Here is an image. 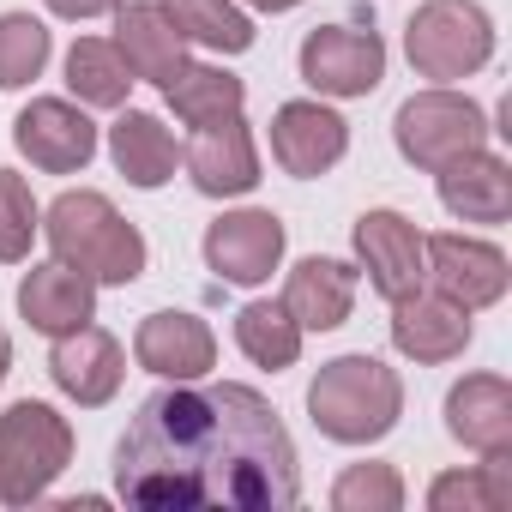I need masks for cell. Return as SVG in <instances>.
<instances>
[{
    "label": "cell",
    "instance_id": "1",
    "mask_svg": "<svg viewBox=\"0 0 512 512\" xmlns=\"http://www.w3.org/2000/svg\"><path fill=\"white\" fill-rule=\"evenodd\" d=\"M115 494L127 506H296V440L253 386H175L139 404L115 446Z\"/></svg>",
    "mask_w": 512,
    "mask_h": 512
},
{
    "label": "cell",
    "instance_id": "2",
    "mask_svg": "<svg viewBox=\"0 0 512 512\" xmlns=\"http://www.w3.org/2000/svg\"><path fill=\"white\" fill-rule=\"evenodd\" d=\"M308 416L338 446H374L404 416V380L380 356H338L308 386Z\"/></svg>",
    "mask_w": 512,
    "mask_h": 512
},
{
    "label": "cell",
    "instance_id": "3",
    "mask_svg": "<svg viewBox=\"0 0 512 512\" xmlns=\"http://www.w3.org/2000/svg\"><path fill=\"white\" fill-rule=\"evenodd\" d=\"M43 235L55 247V260L79 266L91 284H133L145 272V235L109 205V193L97 187H79V193H61L49 211H43Z\"/></svg>",
    "mask_w": 512,
    "mask_h": 512
},
{
    "label": "cell",
    "instance_id": "4",
    "mask_svg": "<svg viewBox=\"0 0 512 512\" xmlns=\"http://www.w3.org/2000/svg\"><path fill=\"white\" fill-rule=\"evenodd\" d=\"M73 464V422L55 404H13L0 416V500L31 506L49 494V482Z\"/></svg>",
    "mask_w": 512,
    "mask_h": 512
},
{
    "label": "cell",
    "instance_id": "5",
    "mask_svg": "<svg viewBox=\"0 0 512 512\" xmlns=\"http://www.w3.org/2000/svg\"><path fill=\"white\" fill-rule=\"evenodd\" d=\"M404 55L434 85L470 79L494 55V19L476 7V0H428V7H416V19L404 25Z\"/></svg>",
    "mask_w": 512,
    "mask_h": 512
},
{
    "label": "cell",
    "instance_id": "6",
    "mask_svg": "<svg viewBox=\"0 0 512 512\" xmlns=\"http://www.w3.org/2000/svg\"><path fill=\"white\" fill-rule=\"evenodd\" d=\"M392 139H398L404 163H416V169L434 175V169H446V163H458V157H470V151L488 145V115H482L470 97L434 85V91H416V97L398 109Z\"/></svg>",
    "mask_w": 512,
    "mask_h": 512
},
{
    "label": "cell",
    "instance_id": "7",
    "mask_svg": "<svg viewBox=\"0 0 512 512\" xmlns=\"http://www.w3.org/2000/svg\"><path fill=\"white\" fill-rule=\"evenodd\" d=\"M302 79L320 97H368L386 79V43L368 25H320L302 43Z\"/></svg>",
    "mask_w": 512,
    "mask_h": 512
},
{
    "label": "cell",
    "instance_id": "8",
    "mask_svg": "<svg viewBox=\"0 0 512 512\" xmlns=\"http://www.w3.org/2000/svg\"><path fill=\"white\" fill-rule=\"evenodd\" d=\"M422 260H428V284L458 302V308H494L512 284V266L494 241L476 235H422Z\"/></svg>",
    "mask_w": 512,
    "mask_h": 512
},
{
    "label": "cell",
    "instance_id": "9",
    "mask_svg": "<svg viewBox=\"0 0 512 512\" xmlns=\"http://www.w3.org/2000/svg\"><path fill=\"white\" fill-rule=\"evenodd\" d=\"M284 260V217L278 211H223L205 229V266L223 284H266Z\"/></svg>",
    "mask_w": 512,
    "mask_h": 512
},
{
    "label": "cell",
    "instance_id": "10",
    "mask_svg": "<svg viewBox=\"0 0 512 512\" xmlns=\"http://www.w3.org/2000/svg\"><path fill=\"white\" fill-rule=\"evenodd\" d=\"M356 260L368 272V284L398 302L410 290L428 284V260H422V229L404 211H362L356 217Z\"/></svg>",
    "mask_w": 512,
    "mask_h": 512
},
{
    "label": "cell",
    "instance_id": "11",
    "mask_svg": "<svg viewBox=\"0 0 512 512\" xmlns=\"http://www.w3.org/2000/svg\"><path fill=\"white\" fill-rule=\"evenodd\" d=\"M13 145L31 157V169L43 175H73L97 157V127L85 109H73L67 97H37L31 109H19L13 121Z\"/></svg>",
    "mask_w": 512,
    "mask_h": 512
},
{
    "label": "cell",
    "instance_id": "12",
    "mask_svg": "<svg viewBox=\"0 0 512 512\" xmlns=\"http://www.w3.org/2000/svg\"><path fill=\"white\" fill-rule=\"evenodd\" d=\"M181 163H187V175H193V187L205 199H235V193L260 187V151H253V133H247L241 115H223V121L193 127Z\"/></svg>",
    "mask_w": 512,
    "mask_h": 512
},
{
    "label": "cell",
    "instance_id": "13",
    "mask_svg": "<svg viewBox=\"0 0 512 512\" xmlns=\"http://www.w3.org/2000/svg\"><path fill=\"white\" fill-rule=\"evenodd\" d=\"M133 356L157 380H205L217 368V338L199 314H145L133 332Z\"/></svg>",
    "mask_w": 512,
    "mask_h": 512
},
{
    "label": "cell",
    "instance_id": "14",
    "mask_svg": "<svg viewBox=\"0 0 512 512\" xmlns=\"http://www.w3.org/2000/svg\"><path fill=\"white\" fill-rule=\"evenodd\" d=\"M49 374H55V386H61L73 404L97 410V404H109V398L121 392L127 356H121V344H115L103 326H79V332H61V338H55Z\"/></svg>",
    "mask_w": 512,
    "mask_h": 512
},
{
    "label": "cell",
    "instance_id": "15",
    "mask_svg": "<svg viewBox=\"0 0 512 512\" xmlns=\"http://www.w3.org/2000/svg\"><path fill=\"white\" fill-rule=\"evenodd\" d=\"M392 344L410 362H452L470 350V308L446 302L440 290H410L392 302Z\"/></svg>",
    "mask_w": 512,
    "mask_h": 512
},
{
    "label": "cell",
    "instance_id": "16",
    "mask_svg": "<svg viewBox=\"0 0 512 512\" xmlns=\"http://www.w3.org/2000/svg\"><path fill=\"white\" fill-rule=\"evenodd\" d=\"M344 151H350V127H344V115H332L326 103H284V109L272 115V157H278L290 175L314 181V175L338 169Z\"/></svg>",
    "mask_w": 512,
    "mask_h": 512
},
{
    "label": "cell",
    "instance_id": "17",
    "mask_svg": "<svg viewBox=\"0 0 512 512\" xmlns=\"http://www.w3.org/2000/svg\"><path fill=\"white\" fill-rule=\"evenodd\" d=\"M446 428L482 458H512V386L500 374H464L446 392Z\"/></svg>",
    "mask_w": 512,
    "mask_h": 512
},
{
    "label": "cell",
    "instance_id": "18",
    "mask_svg": "<svg viewBox=\"0 0 512 512\" xmlns=\"http://www.w3.org/2000/svg\"><path fill=\"white\" fill-rule=\"evenodd\" d=\"M115 49L127 55L133 79L145 85H169L181 67H187V37L175 25V13L163 0H133V7H115Z\"/></svg>",
    "mask_w": 512,
    "mask_h": 512
},
{
    "label": "cell",
    "instance_id": "19",
    "mask_svg": "<svg viewBox=\"0 0 512 512\" xmlns=\"http://www.w3.org/2000/svg\"><path fill=\"white\" fill-rule=\"evenodd\" d=\"M19 314H25L37 332H49V338L79 332V326H91V314H97V284H91L79 266H67V260L31 266L25 284H19Z\"/></svg>",
    "mask_w": 512,
    "mask_h": 512
},
{
    "label": "cell",
    "instance_id": "20",
    "mask_svg": "<svg viewBox=\"0 0 512 512\" xmlns=\"http://www.w3.org/2000/svg\"><path fill=\"white\" fill-rule=\"evenodd\" d=\"M434 175H440V205L452 217H464V223H506L512 217V169L488 145L434 169Z\"/></svg>",
    "mask_w": 512,
    "mask_h": 512
},
{
    "label": "cell",
    "instance_id": "21",
    "mask_svg": "<svg viewBox=\"0 0 512 512\" xmlns=\"http://www.w3.org/2000/svg\"><path fill=\"white\" fill-rule=\"evenodd\" d=\"M356 308V272L344 260H302L284 284V314L302 326V332H338Z\"/></svg>",
    "mask_w": 512,
    "mask_h": 512
},
{
    "label": "cell",
    "instance_id": "22",
    "mask_svg": "<svg viewBox=\"0 0 512 512\" xmlns=\"http://www.w3.org/2000/svg\"><path fill=\"white\" fill-rule=\"evenodd\" d=\"M109 157H115V169L133 181V187H163L169 175H175V163H181V151H175V133L157 121V115H145V109H127L115 127H109Z\"/></svg>",
    "mask_w": 512,
    "mask_h": 512
},
{
    "label": "cell",
    "instance_id": "23",
    "mask_svg": "<svg viewBox=\"0 0 512 512\" xmlns=\"http://www.w3.org/2000/svg\"><path fill=\"white\" fill-rule=\"evenodd\" d=\"M67 85H73V97L91 103V109H121L139 79H133V67H127V55H121L115 43L79 37V43L67 49Z\"/></svg>",
    "mask_w": 512,
    "mask_h": 512
},
{
    "label": "cell",
    "instance_id": "24",
    "mask_svg": "<svg viewBox=\"0 0 512 512\" xmlns=\"http://www.w3.org/2000/svg\"><path fill=\"white\" fill-rule=\"evenodd\" d=\"M163 97H169V109H175L187 127H205V121L241 115L247 85H241L235 73H223V67H193V61H187V67L163 85Z\"/></svg>",
    "mask_w": 512,
    "mask_h": 512
},
{
    "label": "cell",
    "instance_id": "25",
    "mask_svg": "<svg viewBox=\"0 0 512 512\" xmlns=\"http://www.w3.org/2000/svg\"><path fill=\"white\" fill-rule=\"evenodd\" d=\"M235 344H241V356H247L253 368L284 374V368H296V356H302V326L284 314V302H247V308L235 314Z\"/></svg>",
    "mask_w": 512,
    "mask_h": 512
},
{
    "label": "cell",
    "instance_id": "26",
    "mask_svg": "<svg viewBox=\"0 0 512 512\" xmlns=\"http://www.w3.org/2000/svg\"><path fill=\"white\" fill-rule=\"evenodd\" d=\"M163 7L175 13V25H181L187 43H205L217 55L253 49V19L235 7V0H163Z\"/></svg>",
    "mask_w": 512,
    "mask_h": 512
},
{
    "label": "cell",
    "instance_id": "27",
    "mask_svg": "<svg viewBox=\"0 0 512 512\" xmlns=\"http://www.w3.org/2000/svg\"><path fill=\"white\" fill-rule=\"evenodd\" d=\"M506 500H512L506 458H488L482 470H452V476H434V488H428V506H434V512H500Z\"/></svg>",
    "mask_w": 512,
    "mask_h": 512
},
{
    "label": "cell",
    "instance_id": "28",
    "mask_svg": "<svg viewBox=\"0 0 512 512\" xmlns=\"http://www.w3.org/2000/svg\"><path fill=\"white\" fill-rule=\"evenodd\" d=\"M49 67V25L31 13H0V91H19Z\"/></svg>",
    "mask_w": 512,
    "mask_h": 512
},
{
    "label": "cell",
    "instance_id": "29",
    "mask_svg": "<svg viewBox=\"0 0 512 512\" xmlns=\"http://www.w3.org/2000/svg\"><path fill=\"white\" fill-rule=\"evenodd\" d=\"M37 229H43V211L25 187V175L0 169V266H19L37 241Z\"/></svg>",
    "mask_w": 512,
    "mask_h": 512
},
{
    "label": "cell",
    "instance_id": "30",
    "mask_svg": "<svg viewBox=\"0 0 512 512\" xmlns=\"http://www.w3.org/2000/svg\"><path fill=\"white\" fill-rule=\"evenodd\" d=\"M332 506L338 512H398L404 506V482L392 464H350L332 482Z\"/></svg>",
    "mask_w": 512,
    "mask_h": 512
},
{
    "label": "cell",
    "instance_id": "31",
    "mask_svg": "<svg viewBox=\"0 0 512 512\" xmlns=\"http://www.w3.org/2000/svg\"><path fill=\"white\" fill-rule=\"evenodd\" d=\"M121 0H49V13H61V19H103V13H115Z\"/></svg>",
    "mask_w": 512,
    "mask_h": 512
},
{
    "label": "cell",
    "instance_id": "32",
    "mask_svg": "<svg viewBox=\"0 0 512 512\" xmlns=\"http://www.w3.org/2000/svg\"><path fill=\"white\" fill-rule=\"evenodd\" d=\"M247 7H260V13H290V7H302V0H247Z\"/></svg>",
    "mask_w": 512,
    "mask_h": 512
},
{
    "label": "cell",
    "instance_id": "33",
    "mask_svg": "<svg viewBox=\"0 0 512 512\" xmlns=\"http://www.w3.org/2000/svg\"><path fill=\"white\" fill-rule=\"evenodd\" d=\"M7 368H13V344H7V332H0V380H7Z\"/></svg>",
    "mask_w": 512,
    "mask_h": 512
}]
</instances>
